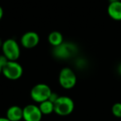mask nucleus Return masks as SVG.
I'll use <instances>...</instances> for the list:
<instances>
[{"mask_svg": "<svg viewBox=\"0 0 121 121\" xmlns=\"http://www.w3.org/2000/svg\"><path fill=\"white\" fill-rule=\"evenodd\" d=\"M75 104L73 100L67 96H59L54 102V112L60 116L69 115L74 110Z\"/></svg>", "mask_w": 121, "mask_h": 121, "instance_id": "f257e3e1", "label": "nucleus"}, {"mask_svg": "<svg viewBox=\"0 0 121 121\" xmlns=\"http://www.w3.org/2000/svg\"><path fill=\"white\" fill-rule=\"evenodd\" d=\"M3 53L9 60H17L20 56V47L14 39H7L2 47Z\"/></svg>", "mask_w": 121, "mask_h": 121, "instance_id": "f03ea898", "label": "nucleus"}, {"mask_svg": "<svg viewBox=\"0 0 121 121\" xmlns=\"http://www.w3.org/2000/svg\"><path fill=\"white\" fill-rule=\"evenodd\" d=\"M2 73L6 78L9 80H17L22 76L23 69L22 66L16 60H9L3 67Z\"/></svg>", "mask_w": 121, "mask_h": 121, "instance_id": "7ed1b4c3", "label": "nucleus"}, {"mask_svg": "<svg viewBox=\"0 0 121 121\" xmlns=\"http://www.w3.org/2000/svg\"><path fill=\"white\" fill-rule=\"evenodd\" d=\"M52 93V90L47 85L41 83L32 87L31 90V97L35 102L41 103L49 99Z\"/></svg>", "mask_w": 121, "mask_h": 121, "instance_id": "20e7f679", "label": "nucleus"}, {"mask_svg": "<svg viewBox=\"0 0 121 121\" xmlns=\"http://www.w3.org/2000/svg\"><path fill=\"white\" fill-rule=\"evenodd\" d=\"M59 83L64 89L69 90L73 88L76 84V76L75 72L69 67L61 69L59 74Z\"/></svg>", "mask_w": 121, "mask_h": 121, "instance_id": "39448f33", "label": "nucleus"}, {"mask_svg": "<svg viewBox=\"0 0 121 121\" xmlns=\"http://www.w3.org/2000/svg\"><path fill=\"white\" fill-rule=\"evenodd\" d=\"M23 119L25 121H41L42 114L38 106L35 104H27L22 109Z\"/></svg>", "mask_w": 121, "mask_h": 121, "instance_id": "423d86ee", "label": "nucleus"}, {"mask_svg": "<svg viewBox=\"0 0 121 121\" xmlns=\"http://www.w3.org/2000/svg\"><path fill=\"white\" fill-rule=\"evenodd\" d=\"M76 47L71 43H61L60 45L54 47L53 53L59 58H68L74 55Z\"/></svg>", "mask_w": 121, "mask_h": 121, "instance_id": "0eeeda50", "label": "nucleus"}, {"mask_svg": "<svg viewBox=\"0 0 121 121\" xmlns=\"http://www.w3.org/2000/svg\"><path fill=\"white\" fill-rule=\"evenodd\" d=\"M40 41L38 34L35 32H25L21 37V44L23 47L31 49L37 46Z\"/></svg>", "mask_w": 121, "mask_h": 121, "instance_id": "6e6552de", "label": "nucleus"}, {"mask_svg": "<svg viewBox=\"0 0 121 121\" xmlns=\"http://www.w3.org/2000/svg\"><path fill=\"white\" fill-rule=\"evenodd\" d=\"M108 15L114 21H121V0L109 3L107 8Z\"/></svg>", "mask_w": 121, "mask_h": 121, "instance_id": "1a4fd4ad", "label": "nucleus"}, {"mask_svg": "<svg viewBox=\"0 0 121 121\" xmlns=\"http://www.w3.org/2000/svg\"><path fill=\"white\" fill-rule=\"evenodd\" d=\"M6 118L10 121H19L23 119V110L19 106L13 105L8 109Z\"/></svg>", "mask_w": 121, "mask_h": 121, "instance_id": "9d476101", "label": "nucleus"}, {"mask_svg": "<svg viewBox=\"0 0 121 121\" xmlns=\"http://www.w3.org/2000/svg\"><path fill=\"white\" fill-rule=\"evenodd\" d=\"M48 42L52 47H57L63 43V36L60 32L57 31L52 32L48 36Z\"/></svg>", "mask_w": 121, "mask_h": 121, "instance_id": "9b49d317", "label": "nucleus"}, {"mask_svg": "<svg viewBox=\"0 0 121 121\" xmlns=\"http://www.w3.org/2000/svg\"><path fill=\"white\" fill-rule=\"evenodd\" d=\"M39 109L42 114H50L54 112V104L49 99L39 103Z\"/></svg>", "mask_w": 121, "mask_h": 121, "instance_id": "f8f14e48", "label": "nucleus"}, {"mask_svg": "<svg viewBox=\"0 0 121 121\" xmlns=\"http://www.w3.org/2000/svg\"><path fill=\"white\" fill-rule=\"evenodd\" d=\"M111 112L116 118H121V102H116L112 105Z\"/></svg>", "mask_w": 121, "mask_h": 121, "instance_id": "ddd939ff", "label": "nucleus"}, {"mask_svg": "<svg viewBox=\"0 0 121 121\" xmlns=\"http://www.w3.org/2000/svg\"><path fill=\"white\" fill-rule=\"evenodd\" d=\"M58 97H59V95L56 94V93H54V92H52V94H51L50 97H49V100H50V101H52V102L54 104V102H55V101L57 99H58Z\"/></svg>", "mask_w": 121, "mask_h": 121, "instance_id": "4468645a", "label": "nucleus"}, {"mask_svg": "<svg viewBox=\"0 0 121 121\" xmlns=\"http://www.w3.org/2000/svg\"><path fill=\"white\" fill-rule=\"evenodd\" d=\"M3 16H4V10H3V8L0 6V20L2 19Z\"/></svg>", "mask_w": 121, "mask_h": 121, "instance_id": "2eb2a0df", "label": "nucleus"}, {"mask_svg": "<svg viewBox=\"0 0 121 121\" xmlns=\"http://www.w3.org/2000/svg\"><path fill=\"white\" fill-rule=\"evenodd\" d=\"M0 121H10L6 117H0Z\"/></svg>", "mask_w": 121, "mask_h": 121, "instance_id": "dca6fc26", "label": "nucleus"}, {"mask_svg": "<svg viewBox=\"0 0 121 121\" xmlns=\"http://www.w3.org/2000/svg\"><path fill=\"white\" fill-rule=\"evenodd\" d=\"M118 73L121 76V63L119 65V66H118Z\"/></svg>", "mask_w": 121, "mask_h": 121, "instance_id": "f3484780", "label": "nucleus"}, {"mask_svg": "<svg viewBox=\"0 0 121 121\" xmlns=\"http://www.w3.org/2000/svg\"><path fill=\"white\" fill-rule=\"evenodd\" d=\"M3 43H4V42H2V40L0 38V47H1V48H2V47H3Z\"/></svg>", "mask_w": 121, "mask_h": 121, "instance_id": "a211bd4d", "label": "nucleus"}, {"mask_svg": "<svg viewBox=\"0 0 121 121\" xmlns=\"http://www.w3.org/2000/svg\"><path fill=\"white\" fill-rule=\"evenodd\" d=\"M116 1H119V0H109V3H112V2H116Z\"/></svg>", "mask_w": 121, "mask_h": 121, "instance_id": "6ab92c4d", "label": "nucleus"}, {"mask_svg": "<svg viewBox=\"0 0 121 121\" xmlns=\"http://www.w3.org/2000/svg\"><path fill=\"white\" fill-rule=\"evenodd\" d=\"M2 71H3V66L0 65V73H2Z\"/></svg>", "mask_w": 121, "mask_h": 121, "instance_id": "aec40b11", "label": "nucleus"}]
</instances>
